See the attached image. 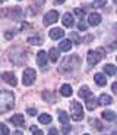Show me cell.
Here are the masks:
<instances>
[{
  "mask_svg": "<svg viewBox=\"0 0 117 135\" xmlns=\"http://www.w3.org/2000/svg\"><path fill=\"white\" fill-rule=\"evenodd\" d=\"M57 115H59V122H60V123H63V125H66L67 122H69V115H67L66 112L64 110H59V113H57Z\"/></svg>",
  "mask_w": 117,
  "mask_h": 135,
  "instance_id": "20",
  "label": "cell"
},
{
  "mask_svg": "<svg viewBox=\"0 0 117 135\" xmlns=\"http://www.w3.org/2000/svg\"><path fill=\"white\" fill-rule=\"evenodd\" d=\"M10 122H12L15 126H23L25 119H23V115H13L10 118Z\"/></svg>",
  "mask_w": 117,
  "mask_h": 135,
  "instance_id": "14",
  "label": "cell"
},
{
  "mask_svg": "<svg viewBox=\"0 0 117 135\" xmlns=\"http://www.w3.org/2000/svg\"><path fill=\"white\" fill-rule=\"evenodd\" d=\"M104 72H105L107 75H110V76H114L116 72H117V69H116L114 65H105V66H104Z\"/></svg>",
  "mask_w": 117,
  "mask_h": 135,
  "instance_id": "22",
  "label": "cell"
},
{
  "mask_svg": "<svg viewBox=\"0 0 117 135\" xmlns=\"http://www.w3.org/2000/svg\"><path fill=\"white\" fill-rule=\"evenodd\" d=\"M94 125H95V128H97L98 131H101V129L104 128V126L101 125V122H100V120H95V122H94Z\"/></svg>",
  "mask_w": 117,
  "mask_h": 135,
  "instance_id": "33",
  "label": "cell"
},
{
  "mask_svg": "<svg viewBox=\"0 0 117 135\" xmlns=\"http://www.w3.org/2000/svg\"><path fill=\"white\" fill-rule=\"evenodd\" d=\"M15 103V95L7 90H0V113L9 112L13 107Z\"/></svg>",
  "mask_w": 117,
  "mask_h": 135,
  "instance_id": "2",
  "label": "cell"
},
{
  "mask_svg": "<svg viewBox=\"0 0 117 135\" xmlns=\"http://www.w3.org/2000/svg\"><path fill=\"white\" fill-rule=\"evenodd\" d=\"M27 43L34 44V46H41V44H43V38H41L40 35H37V37H28Z\"/></svg>",
  "mask_w": 117,
  "mask_h": 135,
  "instance_id": "21",
  "label": "cell"
},
{
  "mask_svg": "<svg viewBox=\"0 0 117 135\" xmlns=\"http://www.w3.org/2000/svg\"><path fill=\"white\" fill-rule=\"evenodd\" d=\"M2 79H3L4 82H7L9 85H12V87H15V85L18 84L16 76H15V74H12V72H3V74H2Z\"/></svg>",
  "mask_w": 117,
  "mask_h": 135,
  "instance_id": "8",
  "label": "cell"
},
{
  "mask_svg": "<svg viewBox=\"0 0 117 135\" xmlns=\"http://www.w3.org/2000/svg\"><path fill=\"white\" fill-rule=\"evenodd\" d=\"M75 15L82 21V19H84V16H85V10L84 9H75Z\"/></svg>",
  "mask_w": 117,
  "mask_h": 135,
  "instance_id": "29",
  "label": "cell"
},
{
  "mask_svg": "<svg viewBox=\"0 0 117 135\" xmlns=\"http://www.w3.org/2000/svg\"><path fill=\"white\" fill-rule=\"evenodd\" d=\"M105 3H107V0H95L92 3V6L94 7H103V6H105Z\"/></svg>",
  "mask_w": 117,
  "mask_h": 135,
  "instance_id": "28",
  "label": "cell"
},
{
  "mask_svg": "<svg viewBox=\"0 0 117 135\" xmlns=\"http://www.w3.org/2000/svg\"><path fill=\"white\" fill-rule=\"evenodd\" d=\"M94 79H95V82H97L100 87H104V85L107 84V79H105V76H104L103 74H95L94 75Z\"/></svg>",
  "mask_w": 117,
  "mask_h": 135,
  "instance_id": "19",
  "label": "cell"
},
{
  "mask_svg": "<svg viewBox=\"0 0 117 135\" xmlns=\"http://www.w3.org/2000/svg\"><path fill=\"white\" fill-rule=\"evenodd\" d=\"M13 35H15V34H13V31H7V32L4 34V37H6L7 40H10V38H13Z\"/></svg>",
  "mask_w": 117,
  "mask_h": 135,
  "instance_id": "34",
  "label": "cell"
},
{
  "mask_svg": "<svg viewBox=\"0 0 117 135\" xmlns=\"http://www.w3.org/2000/svg\"><path fill=\"white\" fill-rule=\"evenodd\" d=\"M64 2H66V0H54V3L56 4H62V3H64Z\"/></svg>",
  "mask_w": 117,
  "mask_h": 135,
  "instance_id": "39",
  "label": "cell"
},
{
  "mask_svg": "<svg viewBox=\"0 0 117 135\" xmlns=\"http://www.w3.org/2000/svg\"><path fill=\"white\" fill-rule=\"evenodd\" d=\"M63 37H64V31L62 28H53L50 31V38H53V40H60Z\"/></svg>",
  "mask_w": 117,
  "mask_h": 135,
  "instance_id": "11",
  "label": "cell"
},
{
  "mask_svg": "<svg viewBox=\"0 0 117 135\" xmlns=\"http://www.w3.org/2000/svg\"><path fill=\"white\" fill-rule=\"evenodd\" d=\"M60 94L64 95V97H70V95L73 94V90H72V87L69 84H63L60 87Z\"/></svg>",
  "mask_w": 117,
  "mask_h": 135,
  "instance_id": "17",
  "label": "cell"
},
{
  "mask_svg": "<svg viewBox=\"0 0 117 135\" xmlns=\"http://www.w3.org/2000/svg\"><path fill=\"white\" fill-rule=\"evenodd\" d=\"M13 135H23V134H22V132H21V131H16V132H15Z\"/></svg>",
  "mask_w": 117,
  "mask_h": 135,
  "instance_id": "40",
  "label": "cell"
},
{
  "mask_svg": "<svg viewBox=\"0 0 117 135\" xmlns=\"http://www.w3.org/2000/svg\"><path fill=\"white\" fill-rule=\"evenodd\" d=\"M38 120H40V123H44V125H47V123H50V122H51V116H50V115H47V113H44V115H40Z\"/></svg>",
  "mask_w": 117,
  "mask_h": 135,
  "instance_id": "25",
  "label": "cell"
},
{
  "mask_svg": "<svg viewBox=\"0 0 117 135\" xmlns=\"http://www.w3.org/2000/svg\"><path fill=\"white\" fill-rule=\"evenodd\" d=\"M19 2H21V0H19Z\"/></svg>",
  "mask_w": 117,
  "mask_h": 135,
  "instance_id": "43",
  "label": "cell"
},
{
  "mask_svg": "<svg viewBox=\"0 0 117 135\" xmlns=\"http://www.w3.org/2000/svg\"><path fill=\"white\" fill-rule=\"evenodd\" d=\"M70 38L75 41V44H80V43H82V40L79 38V35H78L76 32H72V34H70ZM72 40H70V41H72Z\"/></svg>",
  "mask_w": 117,
  "mask_h": 135,
  "instance_id": "27",
  "label": "cell"
},
{
  "mask_svg": "<svg viewBox=\"0 0 117 135\" xmlns=\"http://www.w3.org/2000/svg\"><path fill=\"white\" fill-rule=\"evenodd\" d=\"M87 28H88V25L85 24V22H79V24H78V30L79 31H87Z\"/></svg>",
  "mask_w": 117,
  "mask_h": 135,
  "instance_id": "31",
  "label": "cell"
},
{
  "mask_svg": "<svg viewBox=\"0 0 117 135\" xmlns=\"http://www.w3.org/2000/svg\"><path fill=\"white\" fill-rule=\"evenodd\" d=\"M89 95H91V91H89V88H88L87 85L80 87V90H79V97H82V98H88Z\"/></svg>",
  "mask_w": 117,
  "mask_h": 135,
  "instance_id": "24",
  "label": "cell"
},
{
  "mask_svg": "<svg viewBox=\"0 0 117 135\" xmlns=\"http://www.w3.org/2000/svg\"><path fill=\"white\" fill-rule=\"evenodd\" d=\"M97 106H98L97 98H95L92 94H91L89 97L87 98V109H88V110H91V112H92V110H95V107H97Z\"/></svg>",
  "mask_w": 117,
  "mask_h": 135,
  "instance_id": "12",
  "label": "cell"
},
{
  "mask_svg": "<svg viewBox=\"0 0 117 135\" xmlns=\"http://www.w3.org/2000/svg\"><path fill=\"white\" fill-rule=\"evenodd\" d=\"M27 113H28L29 116H35V115H37V109H28Z\"/></svg>",
  "mask_w": 117,
  "mask_h": 135,
  "instance_id": "32",
  "label": "cell"
},
{
  "mask_svg": "<svg viewBox=\"0 0 117 135\" xmlns=\"http://www.w3.org/2000/svg\"><path fill=\"white\" fill-rule=\"evenodd\" d=\"M85 135H89V134H85Z\"/></svg>",
  "mask_w": 117,
  "mask_h": 135,
  "instance_id": "42",
  "label": "cell"
},
{
  "mask_svg": "<svg viewBox=\"0 0 117 135\" xmlns=\"http://www.w3.org/2000/svg\"><path fill=\"white\" fill-rule=\"evenodd\" d=\"M59 19V13H57V10H50L48 13L44 16V25H51V24H54L56 21Z\"/></svg>",
  "mask_w": 117,
  "mask_h": 135,
  "instance_id": "7",
  "label": "cell"
},
{
  "mask_svg": "<svg viewBox=\"0 0 117 135\" xmlns=\"http://www.w3.org/2000/svg\"><path fill=\"white\" fill-rule=\"evenodd\" d=\"M101 59H103L101 51H98V50H89V51H88L87 60H88V63H89L91 66H95L97 63H100Z\"/></svg>",
  "mask_w": 117,
  "mask_h": 135,
  "instance_id": "5",
  "label": "cell"
},
{
  "mask_svg": "<svg viewBox=\"0 0 117 135\" xmlns=\"http://www.w3.org/2000/svg\"><path fill=\"white\" fill-rule=\"evenodd\" d=\"M72 41L70 40H62L60 44H59V50L60 51H70V49H72Z\"/></svg>",
  "mask_w": 117,
  "mask_h": 135,
  "instance_id": "16",
  "label": "cell"
},
{
  "mask_svg": "<svg viewBox=\"0 0 117 135\" xmlns=\"http://www.w3.org/2000/svg\"><path fill=\"white\" fill-rule=\"evenodd\" d=\"M79 63H80L79 56H78V54H70V56H66V57L60 62L59 71L63 72V74H72V72H75L78 68H79Z\"/></svg>",
  "mask_w": 117,
  "mask_h": 135,
  "instance_id": "1",
  "label": "cell"
},
{
  "mask_svg": "<svg viewBox=\"0 0 117 135\" xmlns=\"http://www.w3.org/2000/svg\"><path fill=\"white\" fill-rule=\"evenodd\" d=\"M48 59H50L51 62L59 60V50H57V49H50V51H48Z\"/></svg>",
  "mask_w": 117,
  "mask_h": 135,
  "instance_id": "23",
  "label": "cell"
},
{
  "mask_svg": "<svg viewBox=\"0 0 117 135\" xmlns=\"http://www.w3.org/2000/svg\"><path fill=\"white\" fill-rule=\"evenodd\" d=\"M35 79H37V72L34 71L32 68H27V69L23 71V74H22V82H23V85L29 87V85H32L34 82H35Z\"/></svg>",
  "mask_w": 117,
  "mask_h": 135,
  "instance_id": "4",
  "label": "cell"
},
{
  "mask_svg": "<svg viewBox=\"0 0 117 135\" xmlns=\"http://www.w3.org/2000/svg\"><path fill=\"white\" fill-rule=\"evenodd\" d=\"M101 116H103V119H105V120H110V122L116 120V113H114L113 110H104L103 113H101Z\"/></svg>",
  "mask_w": 117,
  "mask_h": 135,
  "instance_id": "18",
  "label": "cell"
},
{
  "mask_svg": "<svg viewBox=\"0 0 117 135\" xmlns=\"http://www.w3.org/2000/svg\"><path fill=\"white\" fill-rule=\"evenodd\" d=\"M48 135H59V131H57V129H54V128H51L50 132H48Z\"/></svg>",
  "mask_w": 117,
  "mask_h": 135,
  "instance_id": "36",
  "label": "cell"
},
{
  "mask_svg": "<svg viewBox=\"0 0 117 135\" xmlns=\"http://www.w3.org/2000/svg\"><path fill=\"white\" fill-rule=\"evenodd\" d=\"M0 135H9V128L4 123H0Z\"/></svg>",
  "mask_w": 117,
  "mask_h": 135,
  "instance_id": "26",
  "label": "cell"
},
{
  "mask_svg": "<svg viewBox=\"0 0 117 135\" xmlns=\"http://www.w3.org/2000/svg\"><path fill=\"white\" fill-rule=\"evenodd\" d=\"M34 2H35V4H37V6H43L45 0H34Z\"/></svg>",
  "mask_w": 117,
  "mask_h": 135,
  "instance_id": "37",
  "label": "cell"
},
{
  "mask_svg": "<svg viewBox=\"0 0 117 135\" xmlns=\"http://www.w3.org/2000/svg\"><path fill=\"white\" fill-rule=\"evenodd\" d=\"M31 132H32V135H44L37 126H31Z\"/></svg>",
  "mask_w": 117,
  "mask_h": 135,
  "instance_id": "30",
  "label": "cell"
},
{
  "mask_svg": "<svg viewBox=\"0 0 117 135\" xmlns=\"http://www.w3.org/2000/svg\"><path fill=\"white\" fill-rule=\"evenodd\" d=\"M88 24L92 25V27H97L101 24V15L100 13H91L88 16Z\"/></svg>",
  "mask_w": 117,
  "mask_h": 135,
  "instance_id": "10",
  "label": "cell"
},
{
  "mask_svg": "<svg viewBox=\"0 0 117 135\" xmlns=\"http://www.w3.org/2000/svg\"><path fill=\"white\" fill-rule=\"evenodd\" d=\"M6 12H7V16L9 18H15V19H18V18L22 16V9H21V7H7Z\"/></svg>",
  "mask_w": 117,
  "mask_h": 135,
  "instance_id": "9",
  "label": "cell"
},
{
  "mask_svg": "<svg viewBox=\"0 0 117 135\" xmlns=\"http://www.w3.org/2000/svg\"><path fill=\"white\" fill-rule=\"evenodd\" d=\"M4 2H6V0H0V3H4Z\"/></svg>",
  "mask_w": 117,
  "mask_h": 135,
  "instance_id": "41",
  "label": "cell"
},
{
  "mask_svg": "<svg viewBox=\"0 0 117 135\" xmlns=\"http://www.w3.org/2000/svg\"><path fill=\"white\" fill-rule=\"evenodd\" d=\"M69 118H72L76 122L84 119V107H82V104H80L79 101H72L70 103V116Z\"/></svg>",
  "mask_w": 117,
  "mask_h": 135,
  "instance_id": "3",
  "label": "cell"
},
{
  "mask_svg": "<svg viewBox=\"0 0 117 135\" xmlns=\"http://www.w3.org/2000/svg\"><path fill=\"white\" fill-rule=\"evenodd\" d=\"M111 103H113V98L108 94H101L100 98H98V104H101V106H110Z\"/></svg>",
  "mask_w": 117,
  "mask_h": 135,
  "instance_id": "13",
  "label": "cell"
},
{
  "mask_svg": "<svg viewBox=\"0 0 117 135\" xmlns=\"http://www.w3.org/2000/svg\"><path fill=\"white\" fill-rule=\"evenodd\" d=\"M43 98H44V100H51V94H50V93H44V94H43Z\"/></svg>",
  "mask_w": 117,
  "mask_h": 135,
  "instance_id": "35",
  "label": "cell"
},
{
  "mask_svg": "<svg viewBox=\"0 0 117 135\" xmlns=\"http://www.w3.org/2000/svg\"><path fill=\"white\" fill-rule=\"evenodd\" d=\"M63 25H64L66 28L73 27V25H75L73 15H70V13H64V15H63Z\"/></svg>",
  "mask_w": 117,
  "mask_h": 135,
  "instance_id": "15",
  "label": "cell"
},
{
  "mask_svg": "<svg viewBox=\"0 0 117 135\" xmlns=\"http://www.w3.org/2000/svg\"><path fill=\"white\" fill-rule=\"evenodd\" d=\"M47 53L44 50H40L37 53V63H38V66L43 69V71H45L47 69Z\"/></svg>",
  "mask_w": 117,
  "mask_h": 135,
  "instance_id": "6",
  "label": "cell"
},
{
  "mask_svg": "<svg viewBox=\"0 0 117 135\" xmlns=\"http://www.w3.org/2000/svg\"><path fill=\"white\" fill-rule=\"evenodd\" d=\"M111 88H113V93H116V94H117V84H116V82L111 85Z\"/></svg>",
  "mask_w": 117,
  "mask_h": 135,
  "instance_id": "38",
  "label": "cell"
}]
</instances>
